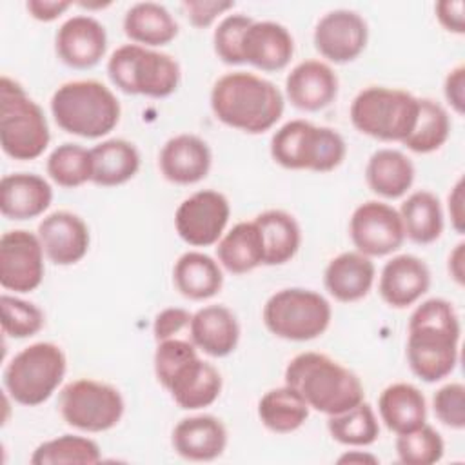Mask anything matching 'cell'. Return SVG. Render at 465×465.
<instances>
[{
    "label": "cell",
    "instance_id": "3957f363",
    "mask_svg": "<svg viewBox=\"0 0 465 465\" xmlns=\"http://www.w3.org/2000/svg\"><path fill=\"white\" fill-rule=\"evenodd\" d=\"M285 385L292 387L309 405L332 416L365 400V389L356 372L323 352H300L285 367Z\"/></svg>",
    "mask_w": 465,
    "mask_h": 465
},
{
    "label": "cell",
    "instance_id": "f5cc1de1",
    "mask_svg": "<svg viewBox=\"0 0 465 465\" xmlns=\"http://www.w3.org/2000/svg\"><path fill=\"white\" fill-rule=\"evenodd\" d=\"M80 7H85V9H104V7H107V5H111V2H107V4H85V2H80L78 4Z\"/></svg>",
    "mask_w": 465,
    "mask_h": 465
},
{
    "label": "cell",
    "instance_id": "2e32d148",
    "mask_svg": "<svg viewBox=\"0 0 465 465\" xmlns=\"http://www.w3.org/2000/svg\"><path fill=\"white\" fill-rule=\"evenodd\" d=\"M160 385L180 409L198 411L218 400L223 381L220 371L196 352L180 363Z\"/></svg>",
    "mask_w": 465,
    "mask_h": 465
},
{
    "label": "cell",
    "instance_id": "44dd1931",
    "mask_svg": "<svg viewBox=\"0 0 465 465\" xmlns=\"http://www.w3.org/2000/svg\"><path fill=\"white\" fill-rule=\"evenodd\" d=\"M429 287L430 269L414 254L392 256L383 265L378 280V292L381 300L394 309H405L416 303Z\"/></svg>",
    "mask_w": 465,
    "mask_h": 465
},
{
    "label": "cell",
    "instance_id": "d6a6232c",
    "mask_svg": "<svg viewBox=\"0 0 465 465\" xmlns=\"http://www.w3.org/2000/svg\"><path fill=\"white\" fill-rule=\"evenodd\" d=\"M216 256L218 263L231 274H245L263 265V242L254 220L232 225L218 240Z\"/></svg>",
    "mask_w": 465,
    "mask_h": 465
},
{
    "label": "cell",
    "instance_id": "7bdbcfd3",
    "mask_svg": "<svg viewBox=\"0 0 465 465\" xmlns=\"http://www.w3.org/2000/svg\"><path fill=\"white\" fill-rule=\"evenodd\" d=\"M432 409L436 418L449 429H465V385L450 381L440 387L432 396Z\"/></svg>",
    "mask_w": 465,
    "mask_h": 465
},
{
    "label": "cell",
    "instance_id": "4fadbf2b",
    "mask_svg": "<svg viewBox=\"0 0 465 465\" xmlns=\"http://www.w3.org/2000/svg\"><path fill=\"white\" fill-rule=\"evenodd\" d=\"M349 236L356 251L369 258L387 256L398 251L405 240L400 213L378 200H367L352 211Z\"/></svg>",
    "mask_w": 465,
    "mask_h": 465
},
{
    "label": "cell",
    "instance_id": "f35d334b",
    "mask_svg": "<svg viewBox=\"0 0 465 465\" xmlns=\"http://www.w3.org/2000/svg\"><path fill=\"white\" fill-rule=\"evenodd\" d=\"M49 178L65 189L80 187L91 182L93 162L91 149H85L80 143L65 142L51 151L45 162Z\"/></svg>",
    "mask_w": 465,
    "mask_h": 465
},
{
    "label": "cell",
    "instance_id": "cb8c5ba5",
    "mask_svg": "<svg viewBox=\"0 0 465 465\" xmlns=\"http://www.w3.org/2000/svg\"><path fill=\"white\" fill-rule=\"evenodd\" d=\"M193 345L207 356L225 358L238 347L240 325L225 305H205L193 312L189 323Z\"/></svg>",
    "mask_w": 465,
    "mask_h": 465
},
{
    "label": "cell",
    "instance_id": "f907efd6",
    "mask_svg": "<svg viewBox=\"0 0 465 465\" xmlns=\"http://www.w3.org/2000/svg\"><path fill=\"white\" fill-rule=\"evenodd\" d=\"M465 243L460 242L449 254V260H447V269H449V274L450 278L458 283V285H463L465 283Z\"/></svg>",
    "mask_w": 465,
    "mask_h": 465
},
{
    "label": "cell",
    "instance_id": "d6986e66",
    "mask_svg": "<svg viewBox=\"0 0 465 465\" xmlns=\"http://www.w3.org/2000/svg\"><path fill=\"white\" fill-rule=\"evenodd\" d=\"M213 154L207 142L196 134L182 133L169 138L158 156L162 176L176 185L202 182L211 169Z\"/></svg>",
    "mask_w": 465,
    "mask_h": 465
},
{
    "label": "cell",
    "instance_id": "8fae6325",
    "mask_svg": "<svg viewBox=\"0 0 465 465\" xmlns=\"http://www.w3.org/2000/svg\"><path fill=\"white\" fill-rule=\"evenodd\" d=\"M58 409L67 425L85 432H104L120 423L125 403L116 387L80 378L62 389Z\"/></svg>",
    "mask_w": 465,
    "mask_h": 465
},
{
    "label": "cell",
    "instance_id": "ba28073f",
    "mask_svg": "<svg viewBox=\"0 0 465 465\" xmlns=\"http://www.w3.org/2000/svg\"><path fill=\"white\" fill-rule=\"evenodd\" d=\"M420 98L385 85H369L351 102L352 125L374 140L403 142L414 129Z\"/></svg>",
    "mask_w": 465,
    "mask_h": 465
},
{
    "label": "cell",
    "instance_id": "f546056e",
    "mask_svg": "<svg viewBox=\"0 0 465 465\" xmlns=\"http://www.w3.org/2000/svg\"><path fill=\"white\" fill-rule=\"evenodd\" d=\"M122 25L125 36L143 47H162L178 35L174 16L156 2H138L131 5L125 11Z\"/></svg>",
    "mask_w": 465,
    "mask_h": 465
},
{
    "label": "cell",
    "instance_id": "277c9868",
    "mask_svg": "<svg viewBox=\"0 0 465 465\" xmlns=\"http://www.w3.org/2000/svg\"><path fill=\"white\" fill-rule=\"evenodd\" d=\"M56 125L74 136L102 138L120 122L122 107L116 94L98 80H71L51 96Z\"/></svg>",
    "mask_w": 465,
    "mask_h": 465
},
{
    "label": "cell",
    "instance_id": "83f0119b",
    "mask_svg": "<svg viewBox=\"0 0 465 465\" xmlns=\"http://www.w3.org/2000/svg\"><path fill=\"white\" fill-rule=\"evenodd\" d=\"M173 283L187 300H209L222 291V265L202 251H187L174 262Z\"/></svg>",
    "mask_w": 465,
    "mask_h": 465
},
{
    "label": "cell",
    "instance_id": "e575fe53",
    "mask_svg": "<svg viewBox=\"0 0 465 465\" xmlns=\"http://www.w3.org/2000/svg\"><path fill=\"white\" fill-rule=\"evenodd\" d=\"M258 418L271 432L289 434L307 421L309 405L292 387L282 385L267 391L260 398Z\"/></svg>",
    "mask_w": 465,
    "mask_h": 465
},
{
    "label": "cell",
    "instance_id": "d590c367",
    "mask_svg": "<svg viewBox=\"0 0 465 465\" xmlns=\"http://www.w3.org/2000/svg\"><path fill=\"white\" fill-rule=\"evenodd\" d=\"M450 134V118L445 107L432 98H420L418 118L411 134L401 142L418 154L438 151Z\"/></svg>",
    "mask_w": 465,
    "mask_h": 465
},
{
    "label": "cell",
    "instance_id": "603a6c76",
    "mask_svg": "<svg viewBox=\"0 0 465 465\" xmlns=\"http://www.w3.org/2000/svg\"><path fill=\"white\" fill-rule=\"evenodd\" d=\"M173 449L189 461H213L227 447V429L213 414H196L182 418L171 434Z\"/></svg>",
    "mask_w": 465,
    "mask_h": 465
},
{
    "label": "cell",
    "instance_id": "bcb514c9",
    "mask_svg": "<svg viewBox=\"0 0 465 465\" xmlns=\"http://www.w3.org/2000/svg\"><path fill=\"white\" fill-rule=\"evenodd\" d=\"M443 94L447 104L454 109L456 114L465 113V65L460 64L452 67L443 82Z\"/></svg>",
    "mask_w": 465,
    "mask_h": 465
},
{
    "label": "cell",
    "instance_id": "52a82bcc",
    "mask_svg": "<svg viewBox=\"0 0 465 465\" xmlns=\"http://www.w3.org/2000/svg\"><path fill=\"white\" fill-rule=\"evenodd\" d=\"M107 74L116 89L125 94L167 98L180 84L178 62L162 51L138 44H124L107 60Z\"/></svg>",
    "mask_w": 465,
    "mask_h": 465
},
{
    "label": "cell",
    "instance_id": "5b68a950",
    "mask_svg": "<svg viewBox=\"0 0 465 465\" xmlns=\"http://www.w3.org/2000/svg\"><path fill=\"white\" fill-rule=\"evenodd\" d=\"M271 156L283 169L291 171H334L347 154L343 136L325 125L307 120H291L271 136Z\"/></svg>",
    "mask_w": 465,
    "mask_h": 465
},
{
    "label": "cell",
    "instance_id": "8992f818",
    "mask_svg": "<svg viewBox=\"0 0 465 465\" xmlns=\"http://www.w3.org/2000/svg\"><path fill=\"white\" fill-rule=\"evenodd\" d=\"M51 142L42 107L9 76L0 78V147L13 160H35Z\"/></svg>",
    "mask_w": 465,
    "mask_h": 465
},
{
    "label": "cell",
    "instance_id": "9a60e30c",
    "mask_svg": "<svg viewBox=\"0 0 465 465\" xmlns=\"http://www.w3.org/2000/svg\"><path fill=\"white\" fill-rule=\"evenodd\" d=\"M369 40L365 18L351 9H334L325 13L312 35L316 51L332 64H347L356 60Z\"/></svg>",
    "mask_w": 465,
    "mask_h": 465
},
{
    "label": "cell",
    "instance_id": "836d02e7",
    "mask_svg": "<svg viewBox=\"0 0 465 465\" xmlns=\"http://www.w3.org/2000/svg\"><path fill=\"white\" fill-rule=\"evenodd\" d=\"M398 213L403 223L405 238L414 243H432L443 232V209L440 198L430 191L421 189L411 193L403 200Z\"/></svg>",
    "mask_w": 465,
    "mask_h": 465
},
{
    "label": "cell",
    "instance_id": "f6af8a7d",
    "mask_svg": "<svg viewBox=\"0 0 465 465\" xmlns=\"http://www.w3.org/2000/svg\"><path fill=\"white\" fill-rule=\"evenodd\" d=\"M191 316L193 314L187 309H182V307H167V309L160 311L154 316V322H153L154 340L162 341V340H167V338H176V334L180 331L189 327Z\"/></svg>",
    "mask_w": 465,
    "mask_h": 465
},
{
    "label": "cell",
    "instance_id": "b9f144b4",
    "mask_svg": "<svg viewBox=\"0 0 465 465\" xmlns=\"http://www.w3.org/2000/svg\"><path fill=\"white\" fill-rule=\"evenodd\" d=\"M254 20L243 13H234L227 15L220 20L213 33V47L216 56L227 64V65H242L243 56H242V38L247 27Z\"/></svg>",
    "mask_w": 465,
    "mask_h": 465
},
{
    "label": "cell",
    "instance_id": "74e56055",
    "mask_svg": "<svg viewBox=\"0 0 465 465\" xmlns=\"http://www.w3.org/2000/svg\"><path fill=\"white\" fill-rule=\"evenodd\" d=\"M102 460L100 447L94 440L78 434H62L58 438L42 441L31 454L33 465H62L80 463L93 465Z\"/></svg>",
    "mask_w": 465,
    "mask_h": 465
},
{
    "label": "cell",
    "instance_id": "ab89813d",
    "mask_svg": "<svg viewBox=\"0 0 465 465\" xmlns=\"http://www.w3.org/2000/svg\"><path fill=\"white\" fill-rule=\"evenodd\" d=\"M443 452L441 434L427 423L396 438V454L405 465H432L443 458Z\"/></svg>",
    "mask_w": 465,
    "mask_h": 465
},
{
    "label": "cell",
    "instance_id": "60d3db41",
    "mask_svg": "<svg viewBox=\"0 0 465 465\" xmlns=\"http://www.w3.org/2000/svg\"><path fill=\"white\" fill-rule=\"evenodd\" d=\"M0 312L4 334L15 340H24L38 334L45 323V316L38 305L11 294L0 296Z\"/></svg>",
    "mask_w": 465,
    "mask_h": 465
},
{
    "label": "cell",
    "instance_id": "816d5d0a",
    "mask_svg": "<svg viewBox=\"0 0 465 465\" xmlns=\"http://www.w3.org/2000/svg\"><path fill=\"white\" fill-rule=\"evenodd\" d=\"M380 460L372 454L367 452H360V450H351L345 452L343 456L338 458V463H378Z\"/></svg>",
    "mask_w": 465,
    "mask_h": 465
},
{
    "label": "cell",
    "instance_id": "e0dca14e",
    "mask_svg": "<svg viewBox=\"0 0 465 465\" xmlns=\"http://www.w3.org/2000/svg\"><path fill=\"white\" fill-rule=\"evenodd\" d=\"M54 51L67 67H94L107 51V33L104 24L89 15H74L67 18L54 35Z\"/></svg>",
    "mask_w": 465,
    "mask_h": 465
},
{
    "label": "cell",
    "instance_id": "6da1fadb",
    "mask_svg": "<svg viewBox=\"0 0 465 465\" xmlns=\"http://www.w3.org/2000/svg\"><path fill=\"white\" fill-rule=\"evenodd\" d=\"M461 325L454 305L445 298H429L416 305L407 325V361L423 381L447 378L458 363Z\"/></svg>",
    "mask_w": 465,
    "mask_h": 465
},
{
    "label": "cell",
    "instance_id": "ee69618b",
    "mask_svg": "<svg viewBox=\"0 0 465 465\" xmlns=\"http://www.w3.org/2000/svg\"><path fill=\"white\" fill-rule=\"evenodd\" d=\"M234 7V2H214V0H185L182 2V9L185 11V16L191 25L198 29H205L213 25V22L225 15L229 9Z\"/></svg>",
    "mask_w": 465,
    "mask_h": 465
},
{
    "label": "cell",
    "instance_id": "9c48e42d",
    "mask_svg": "<svg viewBox=\"0 0 465 465\" xmlns=\"http://www.w3.org/2000/svg\"><path fill=\"white\" fill-rule=\"evenodd\" d=\"M65 371L67 360L62 347L51 341H36L11 358L2 380L13 401L36 407L53 396Z\"/></svg>",
    "mask_w": 465,
    "mask_h": 465
},
{
    "label": "cell",
    "instance_id": "d4e9b609",
    "mask_svg": "<svg viewBox=\"0 0 465 465\" xmlns=\"http://www.w3.org/2000/svg\"><path fill=\"white\" fill-rule=\"evenodd\" d=\"M53 202L49 182L35 173H11L0 180V213L16 222L44 214Z\"/></svg>",
    "mask_w": 465,
    "mask_h": 465
},
{
    "label": "cell",
    "instance_id": "7a4b0ae2",
    "mask_svg": "<svg viewBox=\"0 0 465 465\" xmlns=\"http://www.w3.org/2000/svg\"><path fill=\"white\" fill-rule=\"evenodd\" d=\"M209 102L222 124L249 134L272 129L285 109L282 91L271 80L247 71L220 76L211 89Z\"/></svg>",
    "mask_w": 465,
    "mask_h": 465
},
{
    "label": "cell",
    "instance_id": "7402d4cb",
    "mask_svg": "<svg viewBox=\"0 0 465 465\" xmlns=\"http://www.w3.org/2000/svg\"><path fill=\"white\" fill-rule=\"evenodd\" d=\"M294 54L291 31L272 20H254L242 38V56L245 64L267 73L282 71Z\"/></svg>",
    "mask_w": 465,
    "mask_h": 465
},
{
    "label": "cell",
    "instance_id": "681fc988",
    "mask_svg": "<svg viewBox=\"0 0 465 465\" xmlns=\"http://www.w3.org/2000/svg\"><path fill=\"white\" fill-rule=\"evenodd\" d=\"M447 209H449V216H450V223L454 227L456 232L463 234L465 227V211H463V178H458V182L454 183V187L449 193L447 198Z\"/></svg>",
    "mask_w": 465,
    "mask_h": 465
},
{
    "label": "cell",
    "instance_id": "1f68e13d",
    "mask_svg": "<svg viewBox=\"0 0 465 465\" xmlns=\"http://www.w3.org/2000/svg\"><path fill=\"white\" fill-rule=\"evenodd\" d=\"M263 242V265H283L294 258L302 243L296 218L283 209H269L254 218Z\"/></svg>",
    "mask_w": 465,
    "mask_h": 465
},
{
    "label": "cell",
    "instance_id": "c3c4849f",
    "mask_svg": "<svg viewBox=\"0 0 465 465\" xmlns=\"http://www.w3.org/2000/svg\"><path fill=\"white\" fill-rule=\"evenodd\" d=\"M71 5H73V2H65V0H27L25 2L27 13L35 20H38V22H53V20H56Z\"/></svg>",
    "mask_w": 465,
    "mask_h": 465
},
{
    "label": "cell",
    "instance_id": "7dc6e473",
    "mask_svg": "<svg viewBox=\"0 0 465 465\" xmlns=\"http://www.w3.org/2000/svg\"><path fill=\"white\" fill-rule=\"evenodd\" d=\"M465 4L461 0H441L434 5L436 18L440 25L454 35L465 33V15H463Z\"/></svg>",
    "mask_w": 465,
    "mask_h": 465
},
{
    "label": "cell",
    "instance_id": "4dcf8cb0",
    "mask_svg": "<svg viewBox=\"0 0 465 465\" xmlns=\"http://www.w3.org/2000/svg\"><path fill=\"white\" fill-rule=\"evenodd\" d=\"M91 182L102 187H116L134 178L140 169V153L134 143L111 138L91 149Z\"/></svg>",
    "mask_w": 465,
    "mask_h": 465
},
{
    "label": "cell",
    "instance_id": "f1b7e54d",
    "mask_svg": "<svg viewBox=\"0 0 465 465\" xmlns=\"http://www.w3.org/2000/svg\"><path fill=\"white\" fill-rule=\"evenodd\" d=\"M412 160L398 149H378L365 165V180L369 189L387 200L401 198L414 182Z\"/></svg>",
    "mask_w": 465,
    "mask_h": 465
},
{
    "label": "cell",
    "instance_id": "7c38bea8",
    "mask_svg": "<svg viewBox=\"0 0 465 465\" xmlns=\"http://www.w3.org/2000/svg\"><path fill=\"white\" fill-rule=\"evenodd\" d=\"M231 205L223 193L202 189L182 200L174 211L178 236L193 247H209L223 236Z\"/></svg>",
    "mask_w": 465,
    "mask_h": 465
},
{
    "label": "cell",
    "instance_id": "30bf717a",
    "mask_svg": "<svg viewBox=\"0 0 465 465\" xmlns=\"http://www.w3.org/2000/svg\"><path fill=\"white\" fill-rule=\"evenodd\" d=\"M332 318L329 300L303 287H285L269 296L262 320L271 334L289 341H309L322 336Z\"/></svg>",
    "mask_w": 465,
    "mask_h": 465
},
{
    "label": "cell",
    "instance_id": "ac0fdd59",
    "mask_svg": "<svg viewBox=\"0 0 465 465\" xmlns=\"http://www.w3.org/2000/svg\"><path fill=\"white\" fill-rule=\"evenodd\" d=\"M36 234L45 258L54 265H74L89 251L91 234L87 223L71 211H54L42 218Z\"/></svg>",
    "mask_w": 465,
    "mask_h": 465
},
{
    "label": "cell",
    "instance_id": "5bb4252c",
    "mask_svg": "<svg viewBox=\"0 0 465 465\" xmlns=\"http://www.w3.org/2000/svg\"><path fill=\"white\" fill-rule=\"evenodd\" d=\"M44 256L38 234L25 229L4 232L0 238V285L15 292L35 291L44 280Z\"/></svg>",
    "mask_w": 465,
    "mask_h": 465
},
{
    "label": "cell",
    "instance_id": "8d00e7d4",
    "mask_svg": "<svg viewBox=\"0 0 465 465\" xmlns=\"http://www.w3.org/2000/svg\"><path fill=\"white\" fill-rule=\"evenodd\" d=\"M327 430L334 441L349 447H367L380 438L378 416L365 400L349 411L329 416Z\"/></svg>",
    "mask_w": 465,
    "mask_h": 465
},
{
    "label": "cell",
    "instance_id": "ffe728a7",
    "mask_svg": "<svg viewBox=\"0 0 465 465\" xmlns=\"http://www.w3.org/2000/svg\"><path fill=\"white\" fill-rule=\"evenodd\" d=\"M285 96L300 111H322L338 96V76L322 60H303L287 74Z\"/></svg>",
    "mask_w": 465,
    "mask_h": 465
},
{
    "label": "cell",
    "instance_id": "484cf974",
    "mask_svg": "<svg viewBox=\"0 0 465 465\" xmlns=\"http://www.w3.org/2000/svg\"><path fill=\"white\" fill-rule=\"evenodd\" d=\"M376 278L372 260L358 251H345L334 256L323 271L327 292L341 303H352L369 294Z\"/></svg>",
    "mask_w": 465,
    "mask_h": 465
},
{
    "label": "cell",
    "instance_id": "4316f807",
    "mask_svg": "<svg viewBox=\"0 0 465 465\" xmlns=\"http://www.w3.org/2000/svg\"><path fill=\"white\" fill-rule=\"evenodd\" d=\"M378 414L391 432H411L427 423V401L416 385L398 381L381 391Z\"/></svg>",
    "mask_w": 465,
    "mask_h": 465
}]
</instances>
